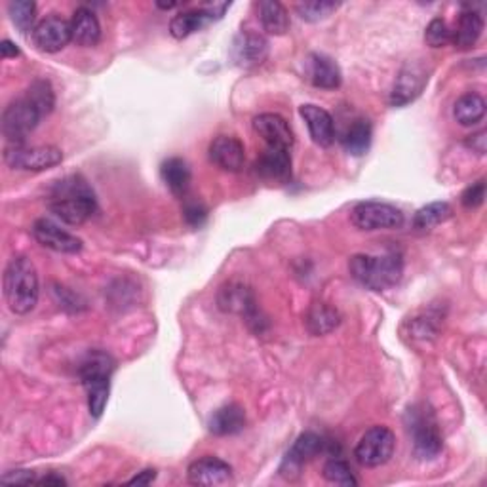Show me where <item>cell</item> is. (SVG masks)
Returning <instances> with one entry per match:
<instances>
[{
  "mask_svg": "<svg viewBox=\"0 0 487 487\" xmlns=\"http://www.w3.org/2000/svg\"><path fill=\"white\" fill-rule=\"evenodd\" d=\"M34 240H37L41 246L58 252V253H78L82 250V240L71 234L69 231L61 229L58 223L50 219H37L32 223L31 229Z\"/></svg>",
  "mask_w": 487,
  "mask_h": 487,
  "instance_id": "13",
  "label": "cell"
},
{
  "mask_svg": "<svg viewBox=\"0 0 487 487\" xmlns=\"http://www.w3.org/2000/svg\"><path fill=\"white\" fill-rule=\"evenodd\" d=\"M396 447L394 432L387 427H372L368 432L360 438L354 457L360 466L365 468H377L391 461Z\"/></svg>",
  "mask_w": 487,
  "mask_h": 487,
  "instance_id": "8",
  "label": "cell"
},
{
  "mask_svg": "<svg viewBox=\"0 0 487 487\" xmlns=\"http://www.w3.org/2000/svg\"><path fill=\"white\" fill-rule=\"evenodd\" d=\"M454 116L461 126H474L485 116V101L480 94H464L457 99L454 107Z\"/></svg>",
  "mask_w": 487,
  "mask_h": 487,
  "instance_id": "29",
  "label": "cell"
},
{
  "mask_svg": "<svg viewBox=\"0 0 487 487\" xmlns=\"http://www.w3.org/2000/svg\"><path fill=\"white\" fill-rule=\"evenodd\" d=\"M427 82H428V73L425 65L409 61L396 77L394 88L391 94V103L394 107L408 106V103L415 101L421 96Z\"/></svg>",
  "mask_w": 487,
  "mask_h": 487,
  "instance_id": "12",
  "label": "cell"
},
{
  "mask_svg": "<svg viewBox=\"0 0 487 487\" xmlns=\"http://www.w3.org/2000/svg\"><path fill=\"white\" fill-rule=\"evenodd\" d=\"M50 212L67 225H82L97 212L94 190L80 176L65 178L51 188Z\"/></svg>",
  "mask_w": 487,
  "mask_h": 487,
  "instance_id": "1",
  "label": "cell"
},
{
  "mask_svg": "<svg viewBox=\"0 0 487 487\" xmlns=\"http://www.w3.org/2000/svg\"><path fill=\"white\" fill-rule=\"evenodd\" d=\"M5 299L14 315H27L39 303V272L25 255L10 259L3 278Z\"/></svg>",
  "mask_w": 487,
  "mask_h": 487,
  "instance_id": "2",
  "label": "cell"
},
{
  "mask_svg": "<svg viewBox=\"0 0 487 487\" xmlns=\"http://www.w3.org/2000/svg\"><path fill=\"white\" fill-rule=\"evenodd\" d=\"M255 173L269 183H288L291 179V154L286 149H271L267 147L265 152L255 162Z\"/></svg>",
  "mask_w": 487,
  "mask_h": 487,
  "instance_id": "19",
  "label": "cell"
},
{
  "mask_svg": "<svg viewBox=\"0 0 487 487\" xmlns=\"http://www.w3.org/2000/svg\"><path fill=\"white\" fill-rule=\"evenodd\" d=\"M485 200V181L480 179L476 183H473L471 187H468L463 197H461V202L464 207H468V210H474V207H480Z\"/></svg>",
  "mask_w": 487,
  "mask_h": 487,
  "instance_id": "38",
  "label": "cell"
},
{
  "mask_svg": "<svg viewBox=\"0 0 487 487\" xmlns=\"http://www.w3.org/2000/svg\"><path fill=\"white\" fill-rule=\"evenodd\" d=\"M154 478H156V471H151V468H149V471L139 473L135 478H132L128 482V485H149V483L154 482Z\"/></svg>",
  "mask_w": 487,
  "mask_h": 487,
  "instance_id": "41",
  "label": "cell"
},
{
  "mask_svg": "<svg viewBox=\"0 0 487 487\" xmlns=\"http://www.w3.org/2000/svg\"><path fill=\"white\" fill-rule=\"evenodd\" d=\"M183 217L188 227L200 229L207 219V207L200 200H187L183 206Z\"/></svg>",
  "mask_w": 487,
  "mask_h": 487,
  "instance_id": "37",
  "label": "cell"
},
{
  "mask_svg": "<svg viewBox=\"0 0 487 487\" xmlns=\"http://www.w3.org/2000/svg\"><path fill=\"white\" fill-rule=\"evenodd\" d=\"M25 96L41 109V113L46 116L51 111H54L56 106V96H54V88H51V84L48 80H34L29 90L25 92Z\"/></svg>",
  "mask_w": 487,
  "mask_h": 487,
  "instance_id": "33",
  "label": "cell"
},
{
  "mask_svg": "<svg viewBox=\"0 0 487 487\" xmlns=\"http://www.w3.org/2000/svg\"><path fill=\"white\" fill-rule=\"evenodd\" d=\"M253 132L263 139L271 149H286L293 145V132L288 120L276 113H263L253 118Z\"/></svg>",
  "mask_w": 487,
  "mask_h": 487,
  "instance_id": "16",
  "label": "cell"
},
{
  "mask_svg": "<svg viewBox=\"0 0 487 487\" xmlns=\"http://www.w3.org/2000/svg\"><path fill=\"white\" fill-rule=\"evenodd\" d=\"M229 8V5H207L198 10H188V12H179L173 20L170 22V32L171 37L176 39H187L188 34H193L200 29H204L207 23H212L214 20L225 14V10Z\"/></svg>",
  "mask_w": 487,
  "mask_h": 487,
  "instance_id": "14",
  "label": "cell"
},
{
  "mask_svg": "<svg viewBox=\"0 0 487 487\" xmlns=\"http://www.w3.org/2000/svg\"><path fill=\"white\" fill-rule=\"evenodd\" d=\"M8 14L12 23L20 29L23 34L34 31V17H37V5L31 0H15L8 5Z\"/></svg>",
  "mask_w": 487,
  "mask_h": 487,
  "instance_id": "32",
  "label": "cell"
},
{
  "mask_svg": "<svg viewBox=\"0 0 487 487\" xmlns=\"http://www.w3.org/2000/svg\"><path fill=\"white\" fill-rule=\"evenodd\" d=\"M339 8V3H327V0H312V3H301L298 5V14L301 20L317 23L326 20L327 15H332Z\"/></svg>",
  "mask_w": 487,
  "mask_h": 487,
  "instance_id": "35",
  "label": "cell"
},
{
  "mask_svg": "<svg viewBox=\"0 0 487 487\" xmlns=\"http://www.w3.org/2000/svg\"><path fill=\"white\" fill-rule=\"evenodd\" d=\"M246 427V411L238 404L219 408L210 419V432L216 436H231Z\"/></svg>",
  "mask_w": 487,
  "mask_h": 487,
  "instance_id": "25",
  "label": "cell"
},
{
  "mask_svg": "<svg viewBox=\"0 0 487 487\" xmlns=\"http://www.w3.org/2000/svg\"><path fill=\"white\" fill-rule=\"evenodd\" d=\"M425 41L430 48H442L446 44L451 42V31L447 27V23L440 17L436 20H432L425 31Z\"/></svg>",
  "mask_w": 487,
  "mask_h": 487,
  "instance_id": "36",
  "label": "cell"
},
{
  "mask_svg": "<svg viewBox=\"0 0 487 487\" xmlns=\"http://www.w3.org/2000/svg\"><path fill=\"white\" fill-rule=\"evenodd\" d=\"M349 271L356 282L373 291H385L400 282L404 274V259L398 252L382 255L356 253L349 261Z\"/></svg>",
  "mask_w": 487,
  "mask_h": 487,
  "instance_id": "3",
  "label": "cell"
},
{
  "mask_svg": "<svg viewBox=\"0 0 487 487\" xmlns=\"http://www.w3.org/2000/svg\"><path fill=\"white\" fill-rule=\"evenodd\" d=\"M466 147H471L478 154H485V149H487V132L485 130H480V132H476L473 135H468Z\"/></svg>",
  "mask_w": 487,
  "mask_h": 487,
  "instance_id": "40",
  "label": "cell"
},
{
  "mask_svg": "<svg viewBox=\"0 0 487 487\" xmlns=\"http://www.w3.org/2000/svg\"><path fill=\"white\" fill-rule=\"evenodd\" d=\"M231 56L233 61L240 67L250 69L261 65L269 56V42L265 41V37H261L257 32L242 31L240 34H236V39L233 42Z\"/></svg>",
  "mask_w": 487,
  "mask_h": 487,
  "instance_id": "18",
  "label": "cell"
},
{
  "mask_svg": "<svg viewBox=\"0 0 487 487\" xmlns=\"http://www.w3.org/2000/svg\"><path fill=\"white\" fill-rule=\"evenodd\" d=\"M451 216H454V210H451V206L447 202H430L415 214L413 227L417 231H430L446 223Z\"/></svg>",
  "mask_w": 487,
  "mask_h": 487,
  "instance_id": "31",
  "label": "cell"
},
{
  "mask_svg": "<svg viewBox=\"0 0 487 487\" xmlns=\"http://www.w3.org/2000/svg\"><path fill=\"white\" fill-rule=\"evenodd\" d=\"M324 478L329 482V483H335V485H358V480L353 473V468L349 466V463H345L341 459H329L326 464H324V471H322Z\"/></svg>",
  "mask_w": 487,
  "mask_h": 487,
  "instance_id": "34",
  "label": "cell"
},
{
  "mask_svg": "<svg viewBox=\"0 0 487 487\" xmlns=\"http://www.w3.org/2000/svg\"><path fill=\"white\" fill-rule=\"evenodd\" d=\"M0 56H3V60L17 58V56H20V48H17L10 41H3V42H0Z\"/></svg>",
  "mask_w": 487,
  "mask_h": 487,
  "instance_id": "42",
  "label": "cell"
},
{
  "mask_svg": "<svg viewBox=\"0 0 487 487\" xmlns=\"http://www.w3.org/2000/svg\"><path fill=\"white\" fill-rule=\"evenodd\" d=\"M299 115L307 122L308 133L312 137V142L320 147H329L335 142V122L334 116L329 115L326 109L312 106V103H307V106H301Z\"/></svg>",
  "mask_w": 487,
  "mask_h": 487,
  "instance_id": "21",
  "label": "cell"
},
{
  "mask_svg": "<svg viewBox=\"0 0 487 487\" xmlns=\"http://www.w3.org/2000/svg\"><path fill=\"white\" fill-rule=\"evenodd\" d=\"M115 372L113 358L103 351H90L84 356L78 368V375L82 385L88 392V408L92 417L99 419L106 411L109 392H111V377Z\"/></svg>",
  "mask_w": 487,
  "mask_h": 487,
  "instance_id": "4",
  "label": "cell"
},
{
  "mask_svg": "<svg viewBox=\"0 0 487 487\" xmlns=\"http://www.w3.org/2000/svg\"><path fill=\"white\" fill-rule=\"evenodd\" d=\"M327 442L317 432L301 434V436L291 446V449L288 451V455L280 466V474L288 480L295 478L301 473V468L307 463H310L312 459H317L320 454H324Z\"/></svg>",
  "mask_w": 487,
  "mask_h": 487,
  "instance_id": "10",
  "label": "cell"
},
{
  "mask_svg": "<svg viewBox=\"0 0 487 487\" xmlns=\"http://www.w3.org/2000/svg\"><path fill=\"white\" fill-rule=\"evenodd\" d=\"M210 161L225 171H240L246 162V149L238 137L217 135L210 143Z\"/></svg>",
  "mask_w": 487,
  "mask_h": 487,
  "instance_id": "20",
  "label": "cell"
},
{
  "mask_svg": "<svg viewBox=\"0 0 487 487\" xmlns=\"http://www.w3.org/2000/svg\"><path fill=\"white\" fill-rule=\"evenodd\" d=\"M0 482L6 485H29V483H37V478H34V473L31 471H10L3 474Z\"/></svg>",
  "mask_w": 487,
  "mask_h": 487,
  "instance_id": "39",
  "label": "cell"
},
{
  "mask_svg": "<svg viewBox=\"0 0 487 487\" xmlns=\"http://www.w3.org/2000/svg\"><path fill=\"white\" fill-rule=\"evenodd\" d=\"M44 118L41 109L23 96L12 101L3 113V133L12 145H23L25 139L39 126Z\"/></svg>",
  "mask_w": 487,
  "mask_h": 487,
  "instance_id": "6",
  "label": "cell"
},
{
  "mask_svg": "<svg viewBox=\"0 0 487 487\" xmlns=\"http://www.w3.org/2000/svg\"><path fill=\"white\" fill-rule=\"evenodd\" d=\"M161 176H162L166 187L171 190V195H176L179 198L187 197V190L190 187V178H193V173H190V168L183 159L173 156V159L164 161V164L161 168Z\"/></svg>",
  "mask_w": 487,
  "mask_h": 487,
  "instance_id": "26",
  "label": "cell"
},
{
  "mask_svg": "<svg viewBox=\"0 0 487 487\" xmlns=\"http://www.w3.org/2000/svg\"><path fill=\"white\" fill-rule=\"evenodd\" d=\"M187 476L193 485L219 487L233 483V468L217 457H202L188 466Z\"/></svg>",
  "mask_w": 487,
  "mask_h": 487,
  "instance_id": "17",
  "label": "cell"
},
{
  "mask_svg": "<svg viewBox=\"0 0 487 487\" xmlns=\"http://www.w3.org/2000/svg\"><path fill=\"white\" fill-rule=\"evenodd\" d=\"M63 152L58 147H25L12 145L5 152V162L12 170L22 171H44L61 164Z\"/></svg>",
  "mask_w": 487,
  "mask_h": 487,
  "instance_id": "9",
  "label": "cell"
},
{
  "mask_svg": "<svg viewBox=\"0 0 487 487\" xmlns=\"http://www.w3.org/2000/svg\"><path fill=\"white\" fill-rule=\"evenodd\" d=\"M339 322V312L326 303H315L307 312V329L312 335L332 334Z\"/></svg>",
  "mask_w": 487,
  "mask_h": 487,
  "instance_id": "28",
  "label": "cell"
},
{
  "mask_svg": "<svg viewBox=\"0 0 487 487\" xmlns=\"http://www.w3.org/2000/svg\"><path fill=\"white\" fill-rule=\"evenodd\" d=\"M37 483L39 485H65L67 482L61 476H58V474H48L42 480H37Z\"/></svg>",
  "mask_w": 487,
  "mask_h": 487,
  "instance_id": "43",
  "label": "cell"
},
{
  "mask_svg": "<svg viewBox=\"0 0 487 487\" xmlns=\"http://www.w3.org/2000/svg\"><path fill=\"white\" fill-rule=\"evenodd\" d=\"M408 430L417 457L430 461L442 454L444 438L436 419L427 408H411L408 411Z\"/></svg>",
  "mask_w": 487,
  "mask_h": 487,
  "instance_id": "5",
  "label": "cell"
},
{
  "mask_svg": "<svg viewBox=\"0 0 487 487\" xmlns=\"http://www.w3.org/2000/svg\"><path fill=\"white\" fill-rule=\"evenodd\" d=\"M483 31V17L476 10H464L459 15L455 31H451V42L459 50L473 48Z\"/></svg>",
  "mask_w": 487,
  "mask_h": 487,
  "instance_id": "24",
  "label": "cell"
},
{
  "mask_svg": "<svg viewBox=\"0 0 487 487\" xmlns=\"http://www.w3.org/2000/svg\"><path fill=\"white\" fill-rule=\"evenodd\" d=\"M32 42L46 54L61 51L71 39V22H65L60 15H48L41 20L32 31Z\"/></svg>",
  "mask_w": 487,
  "mask_h": 487,
  "instance_id": "11",
  "label": "cell"
},
{
  "mask_svg": "<svg viewBox=\"0 0 487 487\" xmlns=\"http://www.w3.org/2000/svg\"><path fill=\"white\" fill-rule=\"evenodd\" d=\"M71 39L77 46L94 48L101 41V25L97 15L86 6L77 8L71 20Z\"/></svg>",
  "mask_w": 487,
  "mask_h": 487,
  "instance_id": "22",
  "label": "cell"
},
{
  "mask_svg": "<svg viewBox=\"0 0 487 487\" xmlns=\"http://www.w3.org/2000/svg\"><path fill=\"white\" fill-rule=\"evenodd\" d=\"M372 124L365 118H358L354 120L351 128L346 130L345 137H343V145L346 149V152H351L353 156H362L368 152L370 145H372Z\"/></svg>",
  "mask_w": 487,
  "mask_h": 487,
  "instance_id": "30",
  "label": "cell"
},
{
  "mask_svg": "<svg viewBox=\"0 0 487 487\" xmlns=\"http://www.w3.org/2000/svg\"><path fill=\"white\" fill-rule=\"evenodd\" d=\"M259 22L269 34H286L289 29V14L284 5L276 0H261L257 5Z\"/></svg>",
  "mask_w": 487,
  "mask_h": 487,
  "instance_id": "27",
  "label": "cell"
},
{
  "mask_svg": "<svg viewBox=\"0 0 487 487\" xmlns=\"http://www.w3.org/2000/svg\"><path fill=\"white\" fill-rule=\"evenodd\" d=\"M308 78L312 86L322 90H335L343 80L339 65L324 54H312L308 58Z\"/></svg>",
  "mask_w": 487,
  "mask_h": 487,
  "instance_id": "23",
  "label": "cell"
},
{
  "mask_svg": "<svg viewBox=\"0 0 487 487\" xmlns=\"http://www.w3.org/2000/svg\"><path fill=\"white\" fill-rule=\"evenodd\" d=\"M219 307L225 312H236V315L246 317V320L250 324H257V332H261L259 327V310H257V303L253 298V291L244 286V284H236L231 282L225 288H221L219 291Z\"/></svg>",
  "mask_w": 487,
  "mask_h": 487,
  "instance_id": "15",
  "label": "cell"
},
{
  "mask_svg": "<svg viewBox=\"0 0 487 487\" xmlns=\"http://www.w3.org/2000/svg\"><path fill=\"white\" fill-rule=\"evenodd\" d=\"M351 221L360 231H385L400 229L404 225V214L396 206L387 202H360L353 207Z\"/></svg>",
  "mask_w": 487,
  "mask_h": 487,
  "instance_id": "7",
  "label": "cell"
}]
</instances>
